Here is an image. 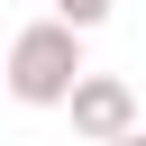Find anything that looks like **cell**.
<instances>
[{"mask_svg": "<svg viewBox=\"0 0 146 146\" xmlns=\"http://www.w3.org/2000/svg\"><path fill=\"white\" fill-rule=\"evenodd\" d=\"M73 73H82V27H73V18H36V27L9 36V64H0L9 100H27V110H64Z\"/></svg>", "mask_w": 146, "mask_h": 146, "instance_id": "6da1fadb", "label": "cell"}, {"mask_svg": "<svg viewBox=\"0 0 146 146\" xmlns=\"http://www.w3.org/2000/svg\"><path fill=\"white\" fill-rule=\"evenodd\" d=\"M64 110H73V137H91V146H119V137H137V91L119 82V73H73V91H64Z\"/></svg>", "mask_w": 146, "mask_h": 146, "instance_id": "7a4b0ae2", "label": "cell"}, {"mask_svg": "<svg viewBox=\"0 0 146 146\" xmlns=\"http://www.w3.org/2000/svg\"><path fill=\"white\" fill-rule=\"evenodd\" d=\"M110 9H119V0H55V18H73V27H100Z\"/></svg>", "mask_w": 146, "mask_h": 146, "instance_id": "3957f363", "label": "cell"}]
</instances>
